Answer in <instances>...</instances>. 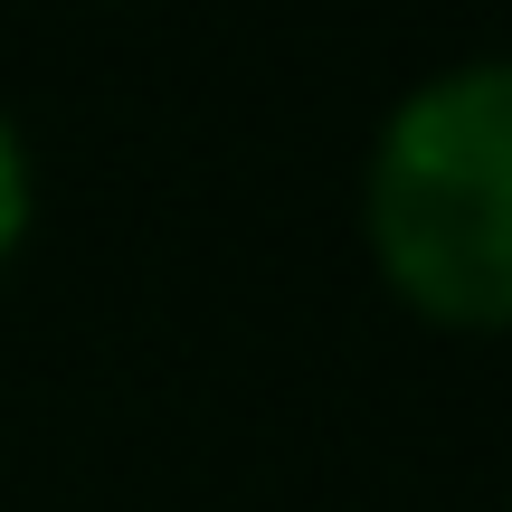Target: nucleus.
Here are the masks:
<instances>
[{
	"label": "nucleus",
	"mask_w": 512,
	"mask_h": 512,
	"mask_svg": "<svg viewBox=\"0 0 512 512\" xmlns=\"http://www.w3.org/2000/svg\"><path fill=\"white\" fill-rule=\"evenodd\" d=\"M370 247L427 323H512V57L446 67L389 114L370 152Z\"/></svg>",
	"instance_id": "nucleus-1"
},
{
	"label": "nucleus",
	"mask_w": 512,
	"mask_h": 512,
	"mask_svg": "<svg viewBox=\"0 0 512 512\" xmlns=\"http://www.w3.org/2000/svg\"><path fill=\"white\" fill-rule=\"evenodd\" d=\"M19 238H29V152H19V124L0 114V266Z\"/></svg>",
	"instance_id": "nucleus-2"
}]
</instances>
